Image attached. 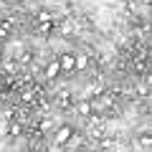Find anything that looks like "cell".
<instances>
[{
  "label": "cell",
  "mask_w": 152,
  "mask_h": 152,
  "mask_svg": "<svg viewBox=\"0 0 152 152\" xmlns=\"http://www.w3.org/2000/svg\"><path fill=\"white\" fill-rule=\"evenodd\" d=\"M71 137H74V129H71V127H58V132H56V137H53V140H56V145H61V147H64V145H69V142H71Z\"/></svg>",
  "instance_id": "6da1fadb"
},
{
  "label": "cell",
  "mask_w": 152,
  "mask_h": 152,
  "mask_svg": "<svg viewBox=\"0 0 152 152\" xmlns=\"http://www.w3.org/2000/svg\"><path fill=\"white\" fill-rule=\"evenodd\" d=\"M56 61H58V69L61 71H74V61H76L74 53H61Z\"/></svg>",
  "instance_id": "7a4b0ae2"
},
{
  "label": "cell",
  "mask_w": 152,
  "mask_h": 152,
  "mask_svg": "<svg viewBox=\"0 0 152 152\" xmlns=\"http://www.w3.org/2000/svg\"><path fill=\"white\" fill-rule=\"evenodd\" d=\"M91 109H94V104L89 102V99H81V102H79V114H81V117H89Z\"/></svg>",
  "instance_id": "3957f363"
},
{
  "label": "cell",
  "mask_w": 152,
  "mask_h": 152,
  "mask_svg": "<svg viewBox=\"0 0 152 152\" xmlns=\"http://www.w3.org/2000/svg\"><path fill=\"white\" fill-rule=\"evenodd\" d=\"M58 74H61V69H58V61H53V64H48V66H46V76H48V79H56Z\"/></svg>",
  "instance_id": "277c9868"
},
{
  "label": "cell",
  "mask_w": 152,
  "mask_h": 152,
  "mask_svg": "<svg viewBox=\"0 0 152 152\" xmlns=\"http://www.w3.org/2000/svg\"><path fill=\"white\" fill-rule=\"evenodd\" d=\"M51 18H53V13H51V10H46V8L36 13V20H38V23H48Z\"/></svg>",
  "instance_id": "5b68a950"
},
{
  "label": "cell",
  "mask_w": 152,
  "mask_h": 152,
  "mask_svg": "<svg viewBox=\"0 0 152 152\" xmlns=\"http://www.w3.org/2000/svg\"><path fill=\"white\" fill-rule=\"evenodd\" d=\"M8 134L20 137V134H23V124H18V122H10V127H8Z\"/></svg>",
  "instance_id": "8992f818"
},
{
  "label": "cell",
  "mask_w": 152,
  "mask_h": 152,
  "mask_svg": "<svg viewBox=\"0 0 152 152\" xmlns=\"http://www.w3.org/2000/svg\"><path fill=\"white\" fill-rule=\"evenodd\" d=\"M71 102H74V99H71V94H61V96H58V104H61V109H69L71 107Z\"/></svg>",
  "instance_id": "52a82bcc"
},
{
  "label": "cell",
  "mask_w": 152,
  "mask_h": 152,
  "mask_svg": "<svg viewBox=\"0 0 152 152\" xmlns=\"http://www.w3.org/2000/svg\"><path fill=\"white\" fill-rule=\"evenodd\" d=\"M38 31H41V33H51V31H53V23H38Z\"/></svg>",
  "instance_id": "ba28073f"
},
{
  "label": "cell",
  "mask_w": 152,
  "mask_h": 152,
  "mask_svg": "<svg viewBox=\"0 0 152 152\" xmlns=\"http://www.w3.org/2000/svg\"><path fill=\"white\" fill-rule=\"evenodd\" d=\"M140 147L142 150H150V134H140Z\"/></svg>",
  "instance_id": "9c48e42d"
}]
</instances>
